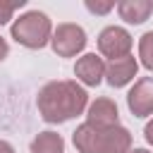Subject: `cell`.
Listing matches in <instances>:
<instances>
[{"instance_id": "8", "label": "cell", "mask_w": 153, "mask_h": 153, "mask_svg": "<svg viewBox=\"0 0 153 153\" xmlns=\"http://www.w3.org/2000/svg\"><path fill=\"white\" fill-rule=\"evenodd\" d=\"M136 72H139V62L131 55L120 57V60H110L105 65V81L112 88H122L136 76Z\"/></svg>"}, {"instance_id": "15", "label": "cell", "mask_w": 153, "mask_h": 153, "mask_svg": "<svg viewBox=\"0 0 153 153\" xmlns=\"http://www.w3.org/2000/svg\"><path fill=\"white\" fill-rule=\"evenodd\" d=\"M7 53H10V45H7V41H5L2 36H0V62H2L5 57H7Z\"/></svg>"}, {"instance_id": "1", "label": "cell", "mask_w": 153, "mask_h": 153, "mask_svg": "<svg viewBox=\"0 0 153 153\" xmlns=\"http://www.w3.org/2000/svg\"><path fill=\"white\" fill-rule=\"evenodd\" d=\"M88 105V93L76 81H48L38 91V112L45 122L60 124L81 115Z\"/></svg>"}, {"instance_id": "12", "label": "cell", "mask_w": 153, "mask_h": 153, "mask_svg": "<svg viewBox=\"0 0 153 153\" xmlns=\"http://www.w3.org/2000/svg\"><path fill=\"white\" fill-rule=\"evenodd\" d=\"M139 57H141V65L153 72V31H146L139 38Z\"/></svg>"}, {"instance_id": "9", "label": "cell", "mask_w": 153, "mask_h": 153, "mask_svg": "<svg viewBox=\"0 0 153 153\" xmlns=\"http://www.w3.org/2000/svg\"><path fill=\"white\" fill-rule=\"evenodd\" d=\"M120 112H117V105H115V100H110V98H96L91 105H88V124H96V127H115V124H120L117 117Z\"/></svg>"}, {"instance_id": "13", "label": "cell", "mask_w": 153, "mask_h": 153, "mask_svg": "<svg viewBox=\"0 0 153 153\" xmlns=\"http://www.w3.org/2000/svg\"><path fill=\"white\" fill-rule=\"evenodd\" d=\"M24 5H26V0H0V26L7 24L14 14V10H19Z\"/></svg>"}, {"instance_id": "7", "label": "cell", "mask_w": 153, "mask_h": 153, "mask_svg": "<svg viewBox=\"0 0 153 153\" xmlns=\"http://www.w3.org/2000/svg\"><path fill=\"white\" fill-rule=\"evenodd\" d=\"M74 74H76V79H79L81 84H86V86H98V84L103 81V76H105V62H103L100 55L86 53V55H81V57L76 60Z\"/></svg>"}, {"instance_id": "18", "label": "cell", "mask_w": 153, "mask_h": 153, "mask_svg": "<svg viewBox=\"0 0 153 153\" xmlns=\"http://www.w3.org/2000/svg\"><path fill=\"white\" fill-rule=\"evenodd\" d=\"M127 153H151V151H146V148H134V151H131V148H129Z\"/></svg>"}, {"instance_id": "2", "label": "cell", "mask_w": 153, "mask_h": 153, "mask_svg": "<svg viewBox=\"0 0 153 153\" xmlns=\"http://www.w3.org/2000/svg\"><path fill=\"white\" fill-rule=\"evenodd\" d=\"M72 141L79 153H127L131 148V134L122 124L96 127L84 122L76 127Z\"/></svg>"}, {"instance_id": "4", "label": "cell", "mask_w": 153, "mask_h": 153, "mask_svg": "<svg viewBox=\"0 0 153 153\" xmlns=\"http://www.w3.org/2000/svg\"><path fill=\"white\" fill-rule=\"evenodd\" d=\"M50 45L60 57H74L76 53L86 48V31L72 22L57 24V29L50 36Z\"/></svg>"}, {"instance_id": "11", "label": "cell", "mask_w": 153, "mask_h": 153, "mask_svg": "<svg viewBox=\"0 0 153 153\" xmlns=\"http://www.w3.org/2000/svg\"><path fill=\"white\" fill-rule=\"evenodd\" d=\"M31 153H65V139L55 131H41L31 141Z\"/></svg>"}, {"instance_id": "6", "label": "cell", "mask_w": 153, "mask_h": 153, "mask_svg": "<svg viewBox=\"0 0 153 153\" xmlns=\"http://www.w3.org/2000/svg\"><path fill=\"white\" fill-rule=\"evenodd\" d=\"M127 105L134 117L153 115V76H141L127 93Z\"/></svg>"}, {"instance_id": "5", "label": "cell", "mask_w": 153, "mask_h": 153, "mask_svg": "<svg viewBox=\"0 0 153 153\" xmlns=\"http://www.w3.org/2000/svg\"><path fill=\"white\" fill-rule=\"evenodd\" d=\"M98 50H100L103 57H110V60L127 57L129 50H131V36H129V31L122 29V26H105L98 33Z\"/></svg>"}, {"instance_id": "10", "label": "cell", "mask_w": 153, "mask_h": 153, "mask_svg": "<svg viewBox=\"0 0 153 153\" xmlns=\"http://www.w3.org/2000/svg\"><path fill=\"white\" fill-rule=\"evenodd\" d=\"M151 12H153L151 0H122L117 5V14L127 24H143L151 17Z\"/></svg>"}, {"instance_id": "14", "label": "cell", "mask_w": 153, "mask_h": 153, "mask_svg": "<svg viewBox=\"0 0 153 153\" xmlns=\"http://www.w3.org/2000/svg\"><path fill=\"white\" fill-rule=\"evenodd\" d=\"M84 5H86V10L93 12V14H108V12L115 7V2H110V0H105V2H100V0H86Z\"/></svg>"}, {"instance_id": "17", "label": "cell", "mask_w": 153, "mask_h": 153, "mask_svg": "<svg viewBox=\"0 0 153 153\" xmlns=\"http://www.w3.org/2000/svg\"><path fill=\"white\" fill-rule=\"evenodd\" d=\"M0 153H14L12 143H7V141H2V139H0Z\"/></svg>"}, {"instance_id": "3", "label": "cell", "mask_w": 153, "mask_h": 153, "mask_svg": "<svg viewBox=\"0 0 153 153\" xmlns=\"http://www.w3.org/2000/svg\"><path fill=\"white\" fill-rule=\"evenodd\" d=\"M12 38L26 48H43L50 43V36H53V24L48 19V14L38 12V10H31V12H24L19 19H14L12 29H10Z\"/></svg>"}, {"instance_id": "16", "label": "cell", "mask_w": 153, "mask_h": 153, "mask_svg": "<svg viewBox=\"0 0 153 153\" xmlns=\"http://www.w3.org/2000/svg\"><path fill=\"white\" fill-rule=\"evenodd\" d=\"M143 136H146V141H148V143L153 146V120H151V122L146 124V129H143Z\"/></svg>"}]
</instances>
